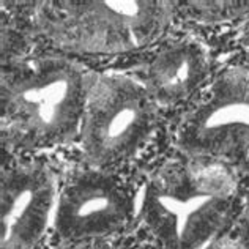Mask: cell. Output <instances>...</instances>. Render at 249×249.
Wrapping results in <instances>:
<instances>
[{
	"mask_svg": "<svg viewBox=\"0 0 249 249\" xmlns=\"http://www.w3.org/2000/svg\"><path fill=\"white\" fill-rule=\"evenodd\" d=\"M233 200L231 167L193 156L152 177L141 214L162 249H205L227 222Z\"/></svg>",
	"mask_w": 249,
	"mask_h": 249,
	"instance_id": "obj_1",
	"label": "cell"
},
{
	"mask_svg": "<svg viewBox=\"0 0 249 249\" xmlns=\"http://www.w3.org/2000/svg\"><path fill=\"white\" fill-rule=\"evenodd\" d=\"M93 79L79 63L43 57L2 90V134L19 148H51L79 136Z\"/></svg>",
	"mask_w": 249,
	"mask_h": 249,
	"instance_id": "obj_2",
	"label": "cell"
},
{
	"mask_svg": "<svg viewBox=\"0 0 249 249\" xmlns=\"http://www.w3.org/2000/svg\"><path fill=\"white\" fill-rule=\"evenodd\" d=\"M51 32L79 54H123L155 43L169 27L172 3L158 0H96L60 3Z\"/></svg>",
	"mask_w": 249,
	"mask_h": 249,
	"instance_id": "obj_3",
	"label": "cell"
},
{
	"mask_svg": "<svg viewBox=\"0 0 249 249\" xmlns=\"http://www.w3.org/2000/svg\"><path fill=\"white\" fill-rule=\"evenodd\" d=\"M153 106L145 85L128 76L91 82L79 133L90 164L103 169L133 156L152 133Z\"/></svg>",
	"mask_w": 249,
	"mask_h": 249,
	"instance_id": "obj_4",
	"label": "cell"
},
{
	"mask_svg": "<svg viewBox=\"0 0 249 249\" xmlns=\"http://www.w3.org/2000/svg\"><path fill=\"white\" fill-rule=\"evenodd\" d=\"M180 145L191 156L249 170V67L216 77L205 100L183 123Z\"/></svg>",
	"mask_w": 249,
	"mask_h": 249,
	"instance_id": "obj_5",
	"label": "cell"
},
{
	"mask_svg": "<svg viewBox=\"0 0 249 249\" xmlns=\"http://www.w3.org/2000/svg\"><path fill=\"white\" fill-rule=\"evenodd\" d=\"M129 202L109 175L89 170L76 175L58 197L54 226L62 238L82 243L119 232L126 224Z\"/></svg>",
	"mask_w": 249,
	"mask_h": 249,
	"instance_id": "obj_6",
	"label": "cell"
},
{
	"mask_svg": "<svg viewBox=\"0 0 249 249\" xmlns=\"http://www.w3.org/2000/svg\"><path fill=\"white\" fill-rule=\"evenodd\" d=\"M55 185L41 164L13 167L0 186V249H34L55 212Z\"/></svg>",
	"mask_w": 249,
	"mask_h": 249,
	"instance_id": "obj_7",
	"label": "cell"
},
{
	"mask_svg": "<svg viewBox=\"0 0 249 249\" xmlns=\"http://www.w3.org/2000/svg\"><path fill=\"white\" fill-rule=\"evenodd\" d=\"M208 58L197 43L167 46L148 65L145 87L155 104L174 106L188 100L205 81Z\"/></svg>",
	"mask_w": 249,
	"mask_h": 249,
	"instance_id": "obj_8",
	"label": "cell"
},
{
	"mask_svg": "<svg viewBox=\"0 0 249 249\" xmlns=\"http://www.w3.org/2000/svg\"><path fill=\"white\" fill-rule=\"evenodd\" d=\"M243 238L246 246H249V213L246 214V219L243 221Z\"/></svg>",
	"mask_w": 249,
	"mask_h": 249,
	"instance_id": "obj_9",
	"label": "cell"
},
{
	"mask_svg": "<svg viewBox=\"0 0 249 249\" xmlns=\"http://www.w3.org/2000/svg\"><path fill=\"white\" fill-rule=\"evenodd\" d=\"M68 249H103V248H98L95 243H87V245H79V243H77L76 246L68 248Z\"/></svg>",
	"mask_w": 249,
	"mask_h": 249,
	"instance_id": "obj_10",
	"label": "cell"
},
{
	"mask_svg": "<svg viewBox=\"0 0 249 249\" xmlns=\"http://www.w3.org/2000/svg\"><path fill=\"white\" fill-rule=\"evenodd\" d=\"M212 249H233V248H222L221 246V248H212Z\"/></svg>",
	"mask_w": 249,
	"mask_h": 249,
	"instance_id": "obj_11",
	"label": "cell"
}]
</instances>
